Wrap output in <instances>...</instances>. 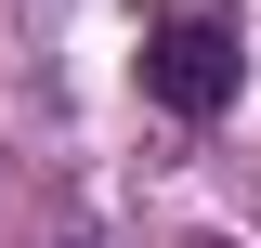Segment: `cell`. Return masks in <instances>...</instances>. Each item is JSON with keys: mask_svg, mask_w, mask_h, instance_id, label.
<instances>
[{"mask_svg": "<svg viewBox=\"0 0 261 248\" xmlns=\"http://www.w3.org/2000/svg\"><path fill=\"white\" fill-rule=\"evenodd\" d=\"M235 79H248V39H235L209 0H170L157 27H144V92H157L170 118H222Z\"/></svg>", "mask_w": 261, "mask_h": 248, "instance_id": "obj_1", "label": "cell"}]
</instances>
